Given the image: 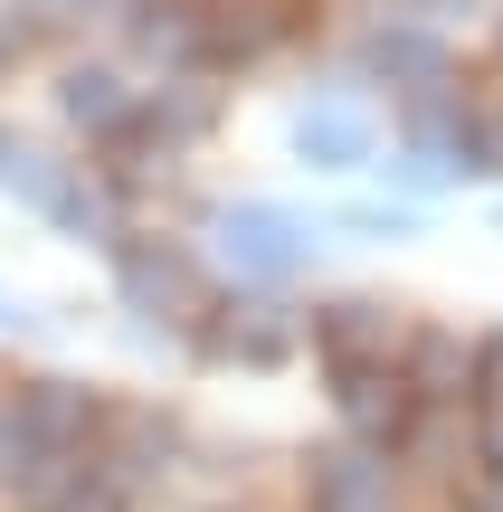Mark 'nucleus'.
I'll use <instances>...</instances> for the list:
<instances>
[{
	"label": "nucleus",
	"mask_w": 503,
	"mask_h": 512,
	"mask_svg": "<svg viewBox=\"0 0 503 512\" xmlns=\"http://www.w3.org/2000/svg\"><path fill=\"white\" fill-rule=\"evenodd\" d=\"M314 512H390V465H380V446H342V456L314 465Z\"/></svg>",
	"instance_id": "obj_6"
},
{
	"label": "nucleus",
	"mask_w": 503,
	"mask_h": 512,
	"mask_svg": "<svg viewBox=\"0 0 503 512\" xmlns=\"http://www.w3.org/2000/svg\"><path fill=\"white\" fill-rule=\"evenodd\" d=\"M38 465H48V446H38L29 427L0 408V484H10V494H29V484H38Z\"/></svg>",
	"instance_id": "obj_15"
},
{
	"label": "nucleus",
	"mask_w": 503,
	"mask_h": 512,
	"mask_svg": "<svg viewBox=\"0 0 503 512\" xmlns=\"http://www.w3.org/2000/svg\"><path fill=\"white\" fill-rule=\"evenodd\" d=\"M114 427V475L124 484H152V475H171V418H152V408H124V418H105Z\"/></svg>",
	"instance_id": "obj_11"
},
{
	"label": "nucleus",
	"mask_w": 503,
	"mask_h": 512,
	"mask_svg": "<svg viewBox=\"0 0 503 512\" xmlns=\"http://www.w3.org/2000/svg\"><path fill=\"white\" fill-rule=\"evenodd\" d=\"M494 57H503V29H494Z\"/></svg>",
	"instance_id": "obj_17"
},
{
	"label": "nucleus",
	"mask_w": 503,
	"mask_h": 512,
	"mask_svg": "<svg viewBox=\"0 0 503 512\" xmlns=\"http://www.w3.org/2000/svg\"><path fill=\"white\" fill-rule=\"evenodd\" d=\"M10 418L29 427L48 456H86V437L105 427V399L76 389V380H29V389H10Z\"/></svg>",
	"instance_id": "obj_4"
},
{
	"label": "nucleus",
	"mask_w": 503,
	"mask_h": 512,
	"mask_svg": "<svg viewBox=\"0 0 503 512\" xmlns=\"http://www.w3.org/2000/svg\"><path fill=\"white\" fill-rule=\"evenodd\" d=\"M466 380H475L466 342H456V332H418V351H409V389H418V408H456V399H466Z\"/></svg>",
	"instance_id": "obj_10"
},
{
	"label": "nucleus",
	"mask_w": 503,
	"mask_h": 512,
	"mask_svg": "<svg viewBox=\"0 0 503 512\" xmlns=\"http://www.w3.org/2000/svg\"><path fill=\"white\" fill-rule=\"evenodd\" d=\"M409 10H475V0H409Z\"/></svg>",
	"instance_id": "obj_16"
},
{
	"label": "nucleus",
	"mask_w": 503,
	"mask_h": 512,
	"mask_svg": "<svg viewBox=\"0 0 503 512\" xmlns=\"http://www.w3.org/2000/svg\"><path fill=\"white\" fill-rule=\"evenodd\" d=\"M333 399H342V427H352L361 446H399L409 418H418L409 370H390V361H342L333 370Z\"/></svg>",
	"instance_id": "obj_2"
},
{
	"label": "nucleus",
	"mask_w": 503,
	"mask_h": 512,
	"mask_svg": "<svg viewBox=\"0 0 503 512\" xmlns=\"http://www.w3.org/2000/svg\"><path fill=\"white\" fill-rule=\"evenodd\" d=\"M200 351L209 361H247V370H266V361H285V323H266V313H228V323H209L200 332Z\"/></svg>",
	"instance_id": "obj_13"
},
{
	"label": "nucleus",
	"mask_w": 503,
	"mask_h": 512,
	"mask_svg": "<svg viewBox=\"0 0 503 512\" xmlns=\"http://www.w3.org/2000/svg\"><path fill=\"white\" fill-rule=\"evenodd\" d=\"M314 342H323V361H390V342H399V323H390V304H371V294H352V304H323L314 313Z\"/></svg>",
	"instance_id": "obj_7"
},
{
	"label": "nucleus",
	"mask_w": 503,
	"mask_h": 512,
	"mask_svg": "<svg viewBox=\"0 0 503 512\" xmlns=\"http://www.w3.org/2000/svg\"><path fill=\"white\" fill-rule=\"evenodd\" d=\"M57 105H67V124H76V133H114V124L133 114V86H124L114 67H67Z\"/></svg>",
	"instance_id": "obj_12"
},
{
	"label": "nucleus",
	"mask_w": 503,
	"mask_h": 512,
	"mask_svg": "<svg viewBox=\"0 0 503 512\" xmlns=\"http://www.w3.org/2000/svg\"><path fill=\"white\" fill-rule=\"evenodd\" d=\"M219 238L228 256H238V275H257V285H285V275H304V228L285 219V209H266V200H247V209H219Z\"/></svg>",
	"instance_id": "obj_3"
},
{
	"label": "nucleus",
	"mask_w": 503,
	"mask_h": 512,
	"mask_svg": "<svg viewBox=\"0 0 503 512\" xmlns=\"http://www.w3.org/2000/svg\"><path fill=\"white\" fill-rule=\"evenodd\" d=\"M361 67L371 76H399V86H447V48H437L428 29H371V48H361Z\"/></svg>",
	"instance_id": "obj_9"
},
{
	"label": "nucleus",
	"mask_w": 503,
	"mask_h": 512,
	"mask_svg": "<svg viewBox=\"0 0 503 512\" xmlns=\"http://www.w3.org/2000/svg\"><path fill=\"white\" fill-rule=\"evenodd\" d=\"M114 275H124V304L133 313H162V323H200V313H209L200 266H190L181 247H162V238H124V247H114Z\"/></svg>",
	"instance_id": "obj_1"
},
{
	"label": "nucleus",
	"mask_w": 503,
	"mask_h": 512,
	"mask_svg": "<svg viewBox=\"0 0 503 512\" xmlns=\"http://www.w3.org/2000/svg\"><path fill=\"white\" fill-rule=\"evenodd\" d=\"M295 152H304L314 171H361V162H371V124H361L352 105H314V114L295 124Z\"/></svg>",
	"instance_id": "obj_8"
},
{
	"label": "nucleus",
	"mask_w": 503,
	"mask_h": 512,
	"mask_svg": "<svg viewBox=\"0 0 503 512\" xmlns=\"http://www.w3.org/2000/svg\"><path fill=\"white\" fill-rule=\"evenodd\" d=\"M29 512H133V484L114 475V465H67L48 456L29 484Z\"/></svg>",
	"instance_id": "obj_5"
},
{
	"label": "nucleus",
	"mask_w": 503,
	"mask_h": 512,
	"mask_svg": "<svg viewBox=\"0 0 503 512\" xmlns=\"http://www.w3.org/2000/svg\"><path fill=\"white\" fill-rule=\"evenodd\" d=\"M48 219L76 228V238H105V228H114V200H105L95 181H76V171H67V181H57V200H48Z\"/></svg>",
	"instance_id": "obj_14"
}]
</instances>
